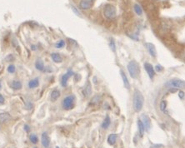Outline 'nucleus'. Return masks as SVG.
<instances>
[{"mask_svg":"<svg viewBox=\"0 0 185 148\" xmlns=\"http://www.w3.org/2000/svg\"><path fill=\"white\" fill-rule=\"evenodd\" d=\"M144 98L142 92L139 90H135L134 92V98H133V107L134 110L136 113H139L144 106Z\"/></svg>","mask_w":185,"mask_h":148,"instance_id":"nucleus-1","label":"nucleus"},{"mask_svg":"<svg viewBox=\"0 0 185 148\" xmlns=\"http://www.w3.org/2000/svg\"><path fill=\"white\" fill-rule=\"evenodd\" d=\"M127 68H128V71H129V73L130 74V77L132 78H137L139 74V72H140V69H139V63L134 60H132L130 61L128 63V66H127Z\"/></svg>","mask_w":185,"mask_h":148,"instance_id":"nucleus-2","label":"nucleus"},{"mask_svg":"<svg viewBox=\"0 0 185 148\" xmlns=\"http://www.w3.org/2000/svg\"><path fill=\"white\" fill-rule=\"evenodd\" d=\"M75 97L73 95H69L64 97L62 102V107L64 110H71L74 107Z\"/></svg>","mask_w":185,"mask_h":148,"instance_id":"nucleus-3","label":"nucleus"},{"mask_svg":"<svg viewBox=\"0 0 185 148\" xmlns=\"http://www.w3.org/2000/svg\"><path fill=\"white\" fill-rule=\"evenodd\" d=\"M165 86L169 87H174L175 89L178 88H184L185 87V82L180 80V79H172L169 80V82L165 83Z\"/></svg>","mask_w":185,"mask_h":148,"instance_id":"nucleus-4","label":"nucleus"},{"mask_svg":"<svg viewBox=\"0 0 185 148\" xmlns=\"http://www.w3.org/2000/svg\"><path fill=\"white\" fill-rule=\"evenodd\" d=\"M104 16L108 19H113L116 17V9L114 6L108 4L104 7Z\"/></svg>","mask_w":185,"mask_h":148,"instance_id":"nucleus-5","label":"nucleus"},{"mask_svg":"<svg viewBox=\"0 0 185 148\" xmlns=\"http://www.w3.org/2000/svg\"><path fill=\"white\" fill-rule=\"evenodd\" d=\"M73 75V72L71 70H68V71L65 73V74H63L61 77V85L63 87H67V84H68V79L70 78V77H72Z\"/></svg>","mask_w":185,"mask_h":148,"instance_id":"nucleus-6","label":"nucleus"},{"mask_svg":"<svg viewBox=\"0 0 185 148\" xmlns=\"http://www.w3.org/2000/svg\"><path fill=\"white\" fill-rule=\"evenodd\" d=\"M140 120H141V122L144 124L145 130L149 131L150 128H151V122H150V119H149V117L146 116V115H144V114H143V115L141 116V118H140Z\"/></svg>","mask_w":185,"mask_h":148,"instance_id":"nucleus-7","label":"nucleus"},{"mask_svg":"<svg viewBox=\"0 0 185 148\" xmlns=\"http://www.w3.org/2000/svg\"><path fill=\"white\" fill-rule=\"evenodd\" d=\"M144 68H145V70L147 72L149 77H150L151 79H153L154 77V75H155V71H154V67L152 66V64H150L149 62H146V63L144 64Z\"/></svg>","mask_w":185,"mask_h":148,"instance_id":"nucleus-8","label":"nucleus"},{"mask_svg":"<svg viewBox=\"0 0 185 148\" xmlns=\"http://www.w3.org/2000/svg\"><path fill=\"white\" fill-rule=\"evenodd\" d=\"M41 142L42 145L43 146V147L48 148L49 145H50V139L47 132H43L42 134L41 137Z\"/></svg>","mask_w":185,"mask_h":148,"instance_id":"nucleus-9","label":"nucleus"},{"mask_svg":"<svg viewBox=\"0 0 185 148\" xmlns=\"http://www.w3.org/2000/svg\"><path fill=\"white\" fill-rule=\"evenodd\" d=\"M92 5V0H82L79 4V7L82 9H88L90 8Z\"/></svg>","mask_w":185,"mask_h":148,"instance_id":"nucleus-10","label":"nucleus"},{"mask_svg":"<svg viewBox=\"0 0 185 148\" xmlns=\"http://www.w3.org/2000/svg\"><path fill=\"white\" fill-rule=\"evenodd\" d=\"M146 47H147V49H148V52L153 57H156L157 56V52H156V48H155V46H154L153 43H146Z\"/></svg>","mask_w":185,"mask_h":148,"instance_id":"nucleus-11","label":"nucleus"},{"mask_svg":"<svg viewBox=\"0 0 185 148\" xmlns=\"http://www.w3.org/2000/svg\"><path fill=\"white\" fill-rule=\"evenodd\" d=\"M11 116L8 113H0V125H3L7 122L11 120Z\"/></svg>","mask_w":185,"mask_h":148,"instance_id":"nucleus-12","label":"nucleus"},{"mask_svg":"<svg viewBox=\"0 0 185 148\" xmlns=\"http://www.w3.org/2000/svg\"><path fill=\"white\" fill-rule=\"evenodd\" d=\"M23 87L22 85V82L18 80H14L12 81L10 83V87L12 89L15 90V91H18V90H20L21 88Z\"/></svg>","mask_w":185,"mask_h":148,"instance_id":"nucleus-13","label":"nucleus"},{"mask_svg":"<svg viewBox=\"0 0 185 148\" xmlns=\"http://www.w3.org/2000/svg\"><path fill=\"white\" fill-rule=\"evenodd\" d=\"M91 93H92V87H91L90 82H88L85 87L83 90V94L85 97H88L91 95Z\"/></svg>","mask_w":185,"mask_h":148,"instance_id":"nucleus-14","label":"nucleus"},{"mask_svg":"<svg viewBox=\"0 0 185 148\" xmlns=\"http://www.w3.org/2000/svg\"><path fill=\"white\" fill-rule=\"evenodd\" d=\"M39 86V79L36 77V78H33V79H31L30 81L28 82V87L30 89H33V88H36Z\"/></svg>","mask_w":185,"mask_h":148,"instance_id":"nucleus-15","label":"nucleus"},{"mask_svg":"<svg viewBox=\"0 0 185 148\" xmlns=\"http://www.w3.org/2000/svg\"><path fill=\"white\" fill-rule=\"evenodd\" d=\"M60 95H61V93H60V91H59V90H58V89L53 90L51 92V94H50L51 100L53 102H55V101H57V100L59 98Z\"/></svg>","mask_w":185,"mask_h":148,"instance_id":"nucleus-16","label":"nucleus"},{"mask_svg":"<svg viewBox=\"0 0 185 148\" xmlns=\"http://www.w3.org/2000/svg\"><path fill=\"white\" fill-rule=\"evenodd\" d=\"M120 74H121V77H122V80H123L124 87H126L127 89H129V87H130V84H129V79H128V77L126 76L125 72L121 70V71H120Z\"/></svg>","mask_w":185,"mask_h":148,"instance_id":"nucleus-17","label":"nucleus"},{"mask_svg":"<svg viewBox=\"0 0 185 148\" xmlns=\"http://www.w3.org/2000/svg\"><path fill=\"white\" fill-rule=\"evenodd\" d=\"M35 67L38 71L39 72H43L44 69H45V67H44V63L43 62L41 59H38L36 62H35Z\"/></svg>","mask_w":185,"mask_h":148,"instance_id":"nucleus-18","label":"nucleus"},{"mask_svg":"<svg viewBox=\"0 0 185 148\" xmlns=\"http://www.w3.org/2000/svg\"><path fill=\"white\" fill-rule=\"evenodd\" d=\"M51 58L53 59V61L56 63H60L63 61V58L62 57L60 56L59 53H57V52H53L51 54Z\"/></svg>","mask_w":185,"mask_h":148,"instance_id":"nucleus-19","label":"nucleus"},{"mask_svg":"<svg viewBox=\"0 0 185 148\" xmlns=\"http://www.w3.org/2000/svg\"><path fill=\"white\" fill-rule=\"evenodd\" d=\"M138 127H139V136H140L141 137H143L144 135V132H145V127H144V124H143V123L141 122V120H140V119L138 121Z\"/></svg>","mask_w":185,"mask_h":148,"instance_id":"nucleus-20","label":"nucleus"},{"mask_svg":"<svg viewBox=\"0 0 185 148\" xmlns=\"http://www.w3.org/2000/svg\"><path fill=\"white\" fill-rule=\"evenodd\" d=\"M117 141V135L116 134H110L108 137V143L110 146H113Z\"/></svg>","mask_w":185,"mask_h":148,"instance_id":"nucleus-21","label":"nucleus"},{"mask_svg":"<svg viewBox=\"0 0 185 148\" xmlns=\"http://www.w3.org/2000/svg\"><path fill=\"white\" fill-rule=\"evenodd\" d=\"M110 123H111V119L108 116H106L104 120H103V123H102V127L103 129H108V127L110 126Z\"/></svg>","mask_w":185,"mask_h":148,"instance_id":"nucleus-22","label":"nucleus"},{"mask_svg":"<svg viewBox=\"0 0 185 148\" xmlns=\"http://www.w3.org/2000/svg\"><path fill=\"white\" fill-rule=\"evenodd\" d=\"M134 11L137 13V15L140 16L142 15V13H143V9H142V8L139 4H135L134 5Z\"/></svg>","mask_w":185,"mask_h":148,"instance_id":"nucleus-23","label":"nucleus"},{"mask_svg":"<svg viewBox=\"0 0 185 148\" xmlns=\"http://www.w3.org/2000/svg\"><path fill=\"white\" fill-rule=\"evenodd\" d=\"M29 140H30V142L33 144H37L38 142V137L35 134H31L29 136Z\"/></svg>","mask_w":185,"mask_h":148,"instance_id":"nucleus-24","label":"nucleus"},{"mask_svg":"<svg viewBox=\"0 0 185 148\" xmlns=\"http://www.w3.org/2000/svg\"><path fill=\"white\" fill-rule=\"evenodd\" d=\"M159 107H160V111L164 112L165 110H166V108H167V102H166L165 100H162L161 102H160Z\"/></svg>","mask_w":185,"mask_h":148,"instance_id":"nucleus-25","label":"nucleus"},{"mask_svg":"<svg viewBox=\"0 0 185 148\" xmlns=\"http://www.w3.org/2000/svg\"><path fill=\"white\" fill-rule=\"evenodd\" d=\"M109 47H110L111 50H112L113 52H116V45H115V42H114V40H113V38H111L110 41H109Z\"/></svg>","mask_w":185,"mask_h":148,"instance_id":"nucleus-26","label":"nucleus"},{"mask_svg":"<svg viewBox=\"0 0 185 148\" xmlns=\"http://www.w3.org/2000/svg\"><path fill=\"white\" fill-rule=\"evenodd\" d=\"M7 71L9 72V73H14L16 71L15 66H14V64H10V65H9V67H7Z\"/></svg>","mask_w":185,"mask_h":148,"instance_id":"nucleus-27","label":"nucleus"},{"mask_svg":"<svg viewBox=\"0 0 185 148\" xmlns=\"http://www.w3.org/2000/svg\"><path fill=\"white\" fill-rule=\"evenodd\" d=\"M100 101V97H98V96H95V97L92 98V100H91V105H95V104H98V102Z\"/></svg>","mask_w":185,"mask_h":148,"instance_id":"nucleus-28","label":"nucleus"},{"mask_svg":"<svg viewBox=\"0 0 185 148\" xmlns=\"http://www.w3.org/2000/svg\"><path fill=\"white\" fill-rule=\"evenodd\" d=\"M64 46H65V42L63 41V40H60V41H58L56 43L57 48H62V47H63Z\"/></svg>","mask_w":185,"mask_h":148,"instance_id":"nucleus-29","label":"nucleus"},{"mask_svg":"<svg viewBox=\"0 0 185 148\" xmlns=\"http://www.w3.org/2000/svg\"><path fill=\"white\" fill-rule=\"evenodd\" d=\"M5 60L8 62H13L14 60V57L13 56L12 54H9V55H8V56L6 57Z\"/></svg>","mask_w":185,"mask_h":148,"instance_id":"nucleus-30","label":"nucleus"},{"mask_svg":"<svg viewBox=\"0 0 185 148\" xmlns=\"http://www.w3.org/2000/svg\"><path fill=\"white\" fill-rule=\"evenodd\" d=\"M33 108V104L31 103L30 102H27V104H26V109H28V110H31Z\"/></svg>","mask_w":185,"mask_h":148,"instance_id":"nucleus-31","label":"nucleus"},{"mask_svg":"<svg viewBox=\"0 0 185 148\" xmlns=\"http://www.w3.org/2000/svg\"><path fill=\"white\" fill-rule=\"evenodd\" d=\"M4 102H5L4 97V96H3L2 94H0V105H4Z\"/></svg>","mask_w":185,"mask_h":148,"instance_id":"nucleus-32","label":"nucleus"},{"mask_svg":"<svg viewBox=\"0 0 185 148\" xmlns=\"http://www.w3.org/2000/svg\"><path fill=\"white\" fill-rule=\"evenodd\" d=\"M179 97L180 99H184L185 97V93L183 91H180L179 92Z\"/></svg>","mask_w":185,"mask_h":148,"instance_id":"nucleus-33","label":"nucleus"},{"mask_svg":"<svg viewBox=\"0 0 185 148\" xmlns=\"http://www.w3.org/2000/svg\"><path fill=\"white\" fill-rule=\"evenodd\" d=\"M72 10L73 11V12H74V13H76L78 16H80V13L78 11V9H76V8H75V7L72 6Z\"/></svg>","mask_w":185,"mask_h":148,"instance_id":"nucleus-34","label":"nucleus"},{"mask_svg":"<svg viewBox=\"0 0 185 148\" xmlns=\"http://www.w3.org/2000/svg\"><path fill=\"white\" fill-rule=\"evenodd\" d=\"M155 70L157 72H161L163 70V67L160 66V65H158V66L155 67Z\"/></svg>","mask_w":185,"mask_h":148,"instance_id":"nucleus-35","label":"nucleus"},{"mask_svg":"<svg viewBox=\"0 0 185 148\" xmlns=\"http://www.w3.org/2000/svg\"><path fill=\"white\" fill-rule=\"evenodd\" d=\"M163 147V145H160V144H158V145H153L151 146L150 148H161Z\"/></svg>","mask_w":185,"mask_h":148,"instance_id":"nucleus-36","label":"nucleus"},{"mask_svg":"<svg viewBox=\"0 0 185 148\" xmlns=\"http://www.w3.org/2000/svg\"><path fill=\"white\" fill-rule=\"evenodd\" d=\"M24 130H25L28 133V132H29V131H30V129H29V127H28V125H25V126H24Z\"/></svg>","mask_w":185,"mask_h":148,"instance_id":"nucleus-37","label":"nucleus"},{"mask_svg":"<svg viewBox=\"0 0 185 148\" xmlns=\"http://www.w3.org/2000/svg\"><path fill=\"white\" fill-rule=\"evenodd\" d=\"M32 50H36V46H32Z\"/></svg>","mask_w":185,"mask_h":148,"instance_id":"nucleus-38","label":"nucleus"},{"mask_svg":"<svg viewBox=\"0 0 185 148\" xmlns=\"http://www.w3.org/2000/svg\"><path fill=\"white\" fill-rule=\"evenodd\" d=\"M1 87H2V84H1V82H0V89H1Z\"/></svg>","mask_w":185,"mask_h":148,"instance_id":"nucleus-39","label":"nucleus"},{"mask_svg":"<svg viewBox=\"0 0 185 148\" xmlns=\"http://www.w3.org/2000/svg\"><path fill=\"white\" fill-rule=\"evenodd\" d=\"M56 148H59V147H56Z\"/></svg>","mask_w":185,"mask_h":148,"instance_id":"nucleus-40","label":"nucleus"},{"mask_svg":"<svg viewBox=\"0 0 185 148\" xmlns=\"http://www.w3.org/2000/svg\"><path fill=\"white\" fill-rule=\"evenodd\" d=\"M34 148H37V147H34Z\"/></svg>","mask_w":185,"mask_h":148,"instance_id":"nucleus-41","label":"nucleus"}]
</instances>
